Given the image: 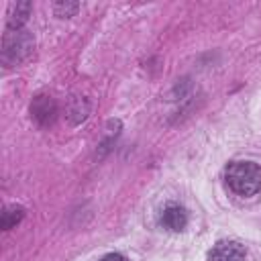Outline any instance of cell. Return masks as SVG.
<instances>
[{
    "label": "cell",
    "mask_w": 261,
    "mask_h": 261,
    "mask_svg": "<svg viewBox=\"0 0 261 261\" xmlns=\"http://www.w3.org/2000/svg\"><path fill=\"white\" fill-rule=\"evenodd\" d=\"M224 177L228 188L239 196H253L261 190V167L255 161H230Z\"/></svg>",
    "instance_id": "1"
},
{
    "label": "cell",
    "mask_w": 261,
    "mask_h": 261,
    "mask_svg": "<svg viewBox=\"0 0 261 261\" xmlns=\"http://www.w3.org/2000/svg\"><path fill=\"white\" fill-rule=\"evenodd\" d=\"M33 37L27 31H10L2 41V61L6 65H16L33 51Z\"/></svg>",
    "instance_id": "2"
},
{
    "label": "cell",
    "mask_w": 261,
    "mask_h": 261,
    "mask_svg": "<svg viewBox=\"0 0 261 261\" xmlns=\"http://www.w3.org/2000/svg\"><path fill=\"white\" fill-rule=\"evenodd\" d=\"M210 261H247V251L237 241H218L210 253Z\"/></svg>",
    "instance_id": "3"
},
{
    "label": "cell",
    "mask_w": 261,
    "mask_h": 261,
    "mask_svg": "<svg viewBox=\"0 0 261 261\" xmlns=\"http://www.w3.org/2000/svg\"><path fill=\"white\" fill-rule=\"evenodd\" d=\"M159 224L167 230H173V232H179L186 228L188 224V212L184 206L179 204H167L159 216Z\"/></svg>",
    "instance_id": "4"
},
{
    "label": "cell",
    "mask_w": 261,
    "mask_h": 261,
    "mask_svg": "<svg viewBox=\"0 0 261 261\" xmlns=\"http://www.w3.org/2000/svg\"><path fill=\"white\" fill-rule=\"evenodd\" d=\"M31 114H33V118H35L39 124L47 126V124H51V122L55 120L57 106H55V102H53L49 96H37V98L33 100V104H31Z\"/></svg>",
    "instance_id": "5"
},
{
    "label": "cell",
    "mask_w": 261,
    "mask_h": 261,
    "mask_svg": "<svg viewBox=\"0 0 261 261\" xmlns=\"http://www.w3.org/2000/svg\"><path fill=\"white\" fill-rule=\"evenodd\" d=\"M31 2H12L8 6V18L6 24L10 31H20V27L27 22L29 14H31Z\"/></svg>",
    "instance_id": "6"
},
{
    "label": "cell",
    "mask_w": 261,
    "mask_h": 261,
    "mask_svg": "<svg viewBox=\"0 0 261 261\" xmlns=\"http://www.w3.org/2000/svg\"><path fill=\"white\" fill-rule=\"evenodd\" d=\"M22 216H24V210L20 206H8V208H4V212H2V228L4 230L14 228L22 220Z\"/></svg>",
    "instance_id": "7"
},
{
    "label": "cell",
    "mask_w": 261,
    "mask_h": 261,
    "mask_svg": "<svg viewBox=\"0 0 261 261\" xmlns=\"http://www.w3.org/2000/svg\"><path fill=\"white\" fill-rule=\"evenodd\" d=\"M53 10H55L57 16L65 18V16H71V14L77 10V4H75V2H55V4H53Z\"/></svg>",
    "instance_id": "8"
},
{
    "label": "cell",
    "mask_w": 261,
    "mask_h": 261,
    "mask_svg": "<svg viewBox=\"0 0 261 261\" xmlns=\"http://www.w3.org/2000/svg\"><path fill=\"white\" fill-rule=\"evenodd\" d=\"M100 261H126V257L120 255V253H108V255H104Z\"/></svg>",
    "instance_id": "9"
}]
</instances>
